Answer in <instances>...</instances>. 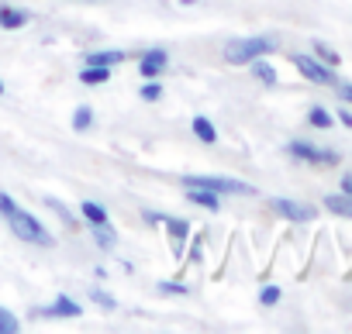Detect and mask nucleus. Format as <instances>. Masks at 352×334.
<instances>
[{"instance_id":"nucleus-3","label":"nucleus","mask_w":352,"mask_h":334,"mask_svg":"<svg viewBox=\"0 0 352 334\" xmlns=\"http://www.w3.org/2000/svg\"><path fill=\"white\" fill-rule=\"evenodd\" d=\"M180 187H204L221 197H256V187H249L242 180H228V176H184Z\"/></svg>"},{"instance_id":"nucleus-13","label":"nucleus","mask_w":352,"mask_h":334,"mask_svg":"<svg viewBox=\"0 0 352 334\" xmlns=\"http://www.w3.org/2000/svg\"><path fill=\"white\" fill-rule=\"evenodd\" d=\"M190 131H194V138H197L201 145H218V128H214V121H211V117H204V114H194V121H190Z\"/></svg>"},{"instance_id":"nucleus-29","label":"nucleus","mask_w":352,"mask_h":334,"mask_svg":"<svg viewBox=\"0 0 352 334\" xmlns=\"http://www.w3.org/2000/svg\"><path fill=\"white\" fill-rule=\"evenodd\" d=\"M142 221H145V224H162L166 214H159V211H142Z\"/></svg>"},{"instance_id":"nucleus-25","label":"nucleus","mask_w":352,"mask_h":334,"mask_svg":"<svg viewBox=\"0 0 352 334\" xmlns=\"http://www.w3.org/2000/svg\"><path fill=\"white\" fill-rule=\"evenodd\" d=\"M280 296H283V293H280V286H273V283H266V286L259 289V303H263V307H276Z\"/></svg>"},{"instance_id":"nucleus-10","label":"nucleus","mask_w":352,"mask_h":334,"mask_svg":"<svg viewBox=\"0 0 352 334\" xmlns=\"http://www.w3.org/2000/svg\"><path fill=\"white\" fill-rule=\"evenodd\" d=\"M32 25V11L14 8V4H0V28L4 32H21Z\"/></svg>"},{"instance_id":"nucleus-18","label":"nucleus","mask_w":352,"mask_h":334,"mask_svg":"<svg viewBox=\"0 0 352 334\" xmlns=\"http://www.w3.org/2000/svg\"><path fill=\"white\" fill-rule=\"evenodd\" d=\"M324 207H328L331 214H338V217H352V197H349V193H331V197H324Z\"/></svg>"},{"instance_id":"nucleus-15","label":"nucleus","mask_w":352,"mask_h":334,"mask_svg":"<svg viewBox=\"0 0 352 334\" xmlns=\"http://www.w3.org/2000/svg\"><path fill=\"white\" fill-rule=\"evenodd\" d=\"M90 235H94V245L104 248V252H111V248L118 245V231L111 228V221H104V224H90Z\"/></svg>"},{"instance_id":"nucleus-19","label":"nucleus","mask_w":352,"mask_h":334,"mask_svg":"<svg viewBox=\"0 0 352 334\" xmlns=\"http://www.w3.org/2000/svg\"><path fill=\"white\" fill-rule=\"evenodd\" d=\"M87 296H90V303H94V307H100V310H118V300H114L104 286H90V289H87Z\"/></svg>"},{"instance_id":"nucleus-11","label":"nucleus","mask_w":352,"mask_h":334,"mask_svg":"<svg viewBox=\"0 0 352 334\" xmlns=\"http://www.w3.org/2000/svg\"><path fill=\"white\" fill-rule=\"evenodd\" d=\"M187 190V200L194 204V207H201V211H221L225 207V197L221 193H211V190H204V187H184Z\"/></svg>"},{"instance_id":"nucleus-24","label":"nucleus","mask_w":352,"mask_h":334,"mask_svg":"<svg viewBox=\"0 0 352 334\" xmlns=\"http://www.w3.org/2000/svg\"><path fill=\"white\" fill-rule=\"evenodd\" d=\"M21 331V320L14 317V310L0 307V334H18Z\"/></svg>"},{"instance_id":"nucleus-8","label":"nucleus","mask_w":352,"mask_h":334,"mask_svg":"<svg viewBox=\"0 0 352 334\" xmlns=\"http://www.w3.org/2000/svg\"><path fill=\"white\" fill-rule=\"evenodd\" d=\"M166 66H169V52H166V49H145V52L138 56V73H142V80H162Z\"/></svg>"},{"instance_id":"nucleus-16","label":"nucleus","mask_w":352,"mask_h":334,"mask_svg":"<svg viewBox=\"0 0 352 334\" xmlns=\"http://www.w3.org/2000/svg\"><path fill=\"white\" fill-rule=\"evenodd\" d=\"M111 73L114 69H104V66H83L80 69V83L83 86H104V83H111Z\"/></svg>"},{"instance_id":"nucleus-32","label":"nucleus","mask_w":352,"mask_h":334,"mask_svg":"<svg viewBox=\"0 0 352 334\" xmlns=\"http://www.w3.org/2000/svg\"><path fill=\"white\" fill-rule=\"evenodd\" d=\"M180 4H184V8H190V4H197V0H180Z\"/></svg>"},{"instance_id":"nucleus-4","label":"nucleus","mask_w":352,"mask_h":334,"mask_svg":"<svg viewBox=\"0 0 352 334\" xmlns=\"http://www.w3.org/2000/svg\"><path fill=\"white\" fill-rule=\"evenodd\" d=\"M290 62L297 66V73H300L304 80H311V83H318V86H335V83H338L335 69H331L328 62H321L318 56H307V52H294V56H290Z\"/></svg>"},{"instance_id":"nucleus-9","label":"nucleus","mask_w":352,"mask_h":334,"mask_svg":"<svg viewBox=\"0 0 352 334\" xmlns=\"http://www.w3.org/2000/svg\"><path fill=\"white\" fill-rule=\"evenodd\" d=\"M162 228H166V235H169L173 255H176V259H184V245H187V238H190V221H187V217H173V214H166Z\"/></svg>"},{"instance_id":"nucleus-7","label":"nucleus","mask_w":352,"mask_h":334,"mask_svg":"<svg viewBox=\"0 0 352 334\" xmlns=\"http://www.w3.org/2000/svg\"><path fill=\"white\" fill-rule=\"evenodd\" d=\"M32 317H38V320H69V317H83V307L69 293H56V300L45 303V307H35Z\"/></svg>"},{"instance_id":"nucleus-23","label":"nucleus","mask_w":352,"mask_h":334,"mask_svg":"<svg viewBox=\"0 0 352 334\" xmlns=\"http://www.w3.org/2000/svg\"><path fill=\"white\" fill-rule=\"evenodd\" d=\"M138 97H142L145 104L162 100V80H145V83H142V90H138Z\"/></svg>"},{"instance_id":"nucleus-2","label":"nucleus","mask_w":352,"mask_h":334,"mask_svg":"<svg viewBox=\"0 0 352 334\" xmlns=\"http://www.w3.org/2000/svg\"><path fill=\"white\" fill-rule=\"evenodd\" d=\"M270 52H276V42L266 38V35H256V38H232V42H225L221 59L228 66H249L252 59L270 56Z\"/></svg>"},{"instance_id":"nucleus-14","label":"nucleus","mask_w":352,"mask_h":334,"mask_svg":"<svg viewBox=\"0 0 352 334\" xmlns=\"http://www.w3.org/2000/svg\"><path fill=\"white\" fill-rule=\"evenodd\" d=\"M249 73H252L263 86H276V69H273V62H270L266 56L252 59V62H249Z\"/></svg>"},{"instance_id":"nucleus-17","label":"nucleus","mask_w":352,"mask_h":334,"mask_svg":"<svg viewBox=\"0 0 352 334\" xmlns=\"http://www.w3.org/2000/svg\"><path fill=\"white\" fill-rule=\"evenodd\" d=\"M80 217H83L87 224H104V221H107V207L97 204V200H83V204H80Z\"/></svg>"},{"instance_id":"nucleus-1","label":"nucleus","mask_w":352,"mask_h":334,"mask_svg":"<svg viewBox=\"0 0 352 334\" xmlns=\"http://www.w3.org/2000/svg\"><path fill=\"white\" fill-rule=\"evenodd\" d=\"M0 217L8 221L11 235L21 238L25 245H35V248H52V245H56V238L49 235V228H45L32 211H25L11 193H4V190H0Z\"/></svg>"},{"instance_id":"nucleus-27","label":"nucleus","mask_w":352,"mask_h":334,"mask_svg":"<svg viewBox=\"0 0 352 334\" xmlns=\"http://www.w3.org/2000/svg\"><path fill=\"white\" fill-rule=\"evenodd\" d=\"M45 207H52V211H56V214L63 217V224H69V228L76 224V217H73V214H69V211H66V207H63L59 200H52V197H45Z\"/></svg>"},{"instance_id":"nucleus-21","label":"nucleus","mask_w":352,"mask_h":334,"mask_svg":"<svg viewBox=\"0 0 352 334\" xmlns=\"http://www.w3.org/2000/svg\"><path fill=\"white\" fill-rule=\"evenodd\" d=\"M162 296H190V286L187 283H180V279H159V286H155Z\"/></svg>"},{"instance_id":"nucleus-5","label":"nucleus","mask_w":352,"mask_h":334,"mask_svg":"<svg viewBox=\"0 0 352 334\" xmlns=\"http://www.w3.org/2000/svg\"><path fill=\"white\" fill-rule=\"evenodd\" d=\"M287 155L297 158V162H307V165H338L342 162V155L335 148H321V145H311V141H300V138L287 141Z\"/></svg>"},{"instance_id":"nucleus-30","label":"nucleus","mask_w":352,"mask_h":334,"mask_svg":"<svg viewBox=\"0 0 352 334\" xmlns=\"http://www.w3.org/2000/svg\"><path fill=\"white\" fill-rule=\"evenodd\" d=\"M338 121H342V124H345V128H352V114H349V110H345V107H342V110H338Z\"/></svg>"},{"instance_id":"nucleus-33","label":"nucleus","mask_w":352,"mask_h":334,"mask_svg":"<svg viewBox=\"0 0 352 334\" xmlns=\"http://www.w3.org/2000/svg\"><path fill=\"white\" fill-rule=\"evenodd\" d=\"M0 97H4V83H0Z\"/></svg>"},{"instance_id":"nucleus-26","label":"nucleus","mask_w":352,"mask_h":334,"mask_svg":"<svg viewBox=\"0 0 352 334\" xmlns=\"http://www.w3.org/2000/svg\"><path fill=\"white\" fill-rule=\"evenodd\" d=\"M314 56H318V59H321V62H328V66H331V69H335V66H338V56H335V52H331V49H328V45H324V42H314Z\"/></svg>"},{"instance_id":"nucleus-31","label":"nucleus","mask_w":352,"mask_h":334,"mask_svg":"<svg viewBox=\"0 0 352 334\" xmlns=\"http://www.w3.org/2000/svg\"><path fill=\"white\" fill-rule=\"evenodd\" d=\"M342 193H349V197H352V173L342 180Z\"/></svg>"},{"instance_id":"nucleus-22","label":"nucleus","mask_w":352,"mask_h":334,"mask_svg":"<svg viewBox=\"0 0 352 334\" xmlns=\"http://www.w3.org/2000/svg\"><path fill=\"white\" fill-rule=\"evenodd\" d=\"M73 128H76V131H90V128H94V107L80 104V107L73 110Z\"/></svg>"},{"instance_id":"nucleus-6","label":"nucleus","mask_w":352,"mask_h":334,"mask_svg":"<svg viewBox=\"0 0 352 334\" xmlns=\"http://www.w3.org/2000/svg\"><path fill=\"white\" fill-rule=\"evenodd\" d=\"M270 211H273L276 217L290 221V224H311V221L318 217V207L300 204V200H287V197H273V200H270Z\"/></svg>"},{"instance_id":"nucleus-12","label":"nucleus","mask_w":352,"mask_h":334,"mask_svg":"<svg viewBox=\"0 0 352 334\" xmlns=\"http://www.w3.org/2000/svg\"><path fill=\"white\" fill-rule=\"evenodd\" d=\"M128 59L124 49H97V52H87L83 56V66H104V69H114Z\"/></svg>"},{"instance_id":"nucleus-28","label":"nucleus","mask_w":352,"mask_h":334,"mask_svg":"<svg viewBox=\"0 0 352 334\" xmlns=\"http://www.w3.org/2000/svg\"><path fill=\"white\" fill-rule=\"evenodd\" d=\"M190 262L194 265L204 262V235H194V241H190Z\"/></svg>"},{"instance_id":"nucleus-20","label":"nucleus","mask_w":352,"mask_h":334,"mask_svg":"<svg viewBox=\"0 0 352 334\" xmlns=\"http://www.w3.org/2000/svg\"><path fill=\"white\" fill-rule=\"evenodd\" d=\"M307 124H311V128H318V131H324V128H331V124H335V114H331V110H324V107H311V110H307Z\"/></svg>"}]
</instances>
